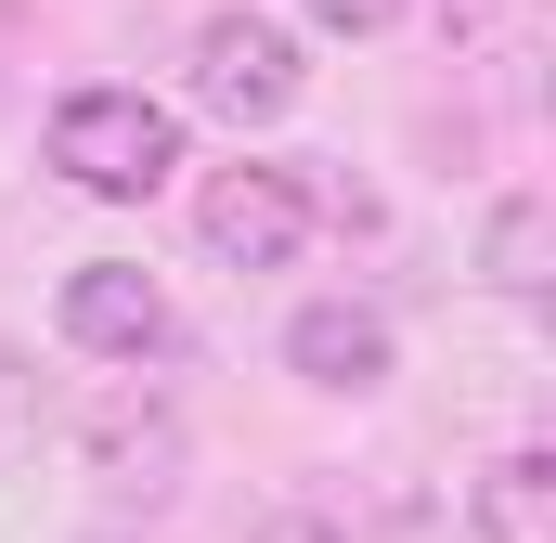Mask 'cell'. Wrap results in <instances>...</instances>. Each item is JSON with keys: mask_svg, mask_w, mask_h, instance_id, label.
I'll list each match as a JSON object with an SVG mask.
<instances>
[{"mask_svg": "<svg viewBox=\"0 0 556 543\" xmlns=\"http://www.w3.org/2000/svg\"><path fill=\"white\" fill-rule=\"evenodd\" d=\"M52 168H65L78 194H104V207H142V194L181 168V117L142 104V91H65V104H52Z\"/></svg>", "mask_w": 556, "mask_h": 543, "instance_id": "1", "label": "cell"}, {"mask_svg": "<svg viewBox=\"0 0 556 543\" xmlns=\"http://www.w3.org/2000/svg\"><path fill=\"white\" fill-rule=\"evenodd\" d=\"M298 39H285L273 13H207L194 26V104L207 117H233V130H260V117H285L298 104Z\"/></svg>", "mask_w": 556, "mask_h": 543, "instance_id": "2", "label": "cell"}, {"mask_svg": "<svg viewBox=\"0 0 556 543\" xmlns=\"http://www.w3.org/2000/svg\"><path fill=\"white\" fill-rule=\"evenodd\" d=\"M194 233H207L220 272H285L298 233H311V181H298V168H220L207 207H194Z\"/></svg>", "mask_w": 556, "mask_h": 543, "instance_id": "3", "label": "cell"}, {"mask_svg": "<svg viewBox=\"0 0 556 543\" xmlns=\"http://www.w3.org/2000/svg\"><path fill=\"white\" fill-rule=\"evenodd\" d=\"M78 453H91L104 492L155 505V492L181 479V414L155 402V389H91V402H78Z\"/></svg>", "mask_w": 556, "mask_h": 543, "instance_id": "4", "label": "cell"}, {"mask_svg": "<svg viewBox=\"0 0 556 543\" xmlns=\"http://www.w3.org/2000/svg\"><path fill=\"white\" fill-rule=\"evenodd\" d=\"M65 337L104 350V363H155L168 350V285L142 260H78L65 272Z\"/></svg>", "mask_w": 556, "mask_h": 543, "instance_id": "5", "label": "cell"}, {"mask_svg": "<svg viewBox=\"0 0 556 543\" xmlns=\"http://www.w3.org/2000/svg\"><path fill=\"white\" fill-rule=\"evenodd\" d=\"M285 363H298V389L363 402V389H389V311H363V298H311V311L285 324Z\"/></svg>", "mask_w": 556, "mask_h": 543, "instance_id": "6", "label": "cell"}, {"mask_svg": "<svg viewBox=\"0 0 556 543\" xmlns=\"http://www.w3.org/2000/svg\"><path fill=\"white\" fill-rule=\"evenodd\" d=\"M479 543H556V453H505L479 479Z\"/></svg>", "mask_w": 556, "mask_h": 543, "instance_id": "7", "label": "cell"}, {"mask_svg": "<svg viewBox=\"0 0 556 543\" xmlns=\"http://www.w3.org/2000/svg\"><path fill=\"white\" fill-rule=\"evenodd\" d=\"M544 247H556L544 194H505V207H492V233H479V272H492L505 298H544Z\"/></svg>", "mask_w": 556, "mask_h": 543, "instance_id": "8", "label": "cell"}, {"mask_svg": "<svg viewBox=\"0 0 556 543\" xmlns=\"http://www.w3.org/2000/svg\"><path fill=\"white\" fill-rule=\"evenodd\" d=\"M311 26H337V39H376V26H402V0H311Z\"/></svg>", "mask_w": 556, "mask_h": 543, "instance_id": "9", "label": "cell"}]
</instances>
